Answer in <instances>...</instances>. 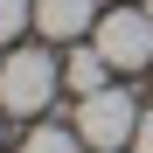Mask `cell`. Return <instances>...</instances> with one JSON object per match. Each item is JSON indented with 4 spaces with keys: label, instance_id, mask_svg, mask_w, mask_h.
Returning a JSON list of instances; mask_svg holds the SVG:
<instances>
[{
    "label": "cell",
    "instance_id": "cell-1",
    "mask_svg": "<svg viewBox=\"0 0 153 153\" xmlns=\"http://www.w3.org/2000/svg\"><path fill=\"white\" fill-rule=\"evenodd\" d=\"M56 91H63V63L49 56V49H7V56H0V111L7 118L49 111Z\"/></svg>",
    "mask_w": 153,
    "mask_h": 153
},
{
    "label": "cell",
    "instance_id": "cell-2",
    "mask_svg": "<svg viewBox=\"0 0 153 153\" xmlns=\"http://www.w3.org/2000/svg\"><path fill=\"white\" fill-rule=\"evenodd\" d=\"M70 125L84 132L91 153H118V146H132V132H139V105H132L125 84H105V91L76 97V118Z\"/></svg>",
    "mask_w": 153,
    "mask_h": 153
},
{
    "label": "cell",
    "instance_id": "cell-3",
    "mask_svg": "<svg viewBox=\"0 0 153 153\" xmlns=\"http://www.w3.org/2000/svg\"><path fill=\"white\" fill-rule=\"evenodd\" d=\"M91 42L105 49L111 70H153V14H146V7H111V14H97Z\"/></svg>",
    "mask_w": 153,
    "mask_h": 153
},
{
    "label": "cell",
    "instance_id": "cell-4",
    "mask_svg": "<svg viewBox=\"0 0 153 153\" xmlns=\"http://www.w3.org/2000/svg\"><path fill=\"white\" fill-rule=\"evenodd\" d=\"M97 28V0H35V35L42 42H84Z\"/></svg>",
    "mask_w": 153,
    "mask_h": 153
},
{
    "label": "cell",
    "instance_id": "cell-5",
    "mask_svg": "<svg viewBox=\"0 0 153 153\" xmlns=\"http://www.w3.org/2000/svg\"><path fill=\"white\" fill-rule=\"evenodd\" d=\"M105 84H111L105 49H97V42H76L70 56H63V91H70V97H91V91H105Z\"/></svg>",
    "mask_w": 153,
    "mask_h": 153
},
{
    "label": "cell",
    "instance_id": "cell-6",
    "mask_svg": "<svg viewBox=\"0 0 153 153\" xmlns=\"http://www.w3.org/2000/svg\"><path fill=\"white\" fill-rule=\"evenodd\" d=\"M21 153H84V132L63 125V118H49V125H35V132L21 139Z\"/></svg>",
    "mask_w": 153,
    "mask_h": 153
},
{
    "label": "cell",
    "instance_id": "cell-7",
    "mask_svg": "<svg viewBox=\"0 0 153 153\" xmlns=\"http://www.w3.org/2000/svg\"><path fill=\"white\" fill-rule=\"evenodd\" d=\"M21 28H35V0H0V42H14Z\"/></svg>",
    "mask_w": 153,
    "mask_h": 153
},
{
    "label": "cell",
    "instance_id": "cell-8",
    "mask_svg": "<svg viewBox=\"0 0 153 153\" xmlns=\"http://www.w3.org/2000/svg\"><path fill=\"white\" fill-rule=\"evenodd\" d=\"M132 153H153V111H139V132H132Z\"/></svg>",
    "mask_w": 153,
    "mask_h": 153
},
{
    "label": "cell",
    "instance_id": "cell-9",
    "mask_svg": "<svg viewBox=\"0 0 153 153\" xmlns=\"http://www.w3.org/2000/svg\"><path fill=\"white\" fill-rule=\"evenodd\" d=\"M0 139H7V111H0Z\"/></svg>",
    "mask_w": 153,
    "mask_h": 153
},
{
    "label": "cell",
    "instance_id": "cell-10",
    "mask_svg": "<svg viewBox=\"0 0 153 153\" xmlns=\"http://www.w3.org/2000/svg\"><path fill=\"white\" fill-rule=\"evenodd\" d=\"M146 14H153V0H146Z\"/></svg>",
    "mask_w": 153,
    "mask_h": 153
},
{
    "label": "cell",
    "instance_id": "cell-11",
    "mask_svg": "<svg viewBox=\"0 0 153 153\" xmlns=\"http://www.w3.org/2000/svg\"><path fill=\"white\" fill-rule=\"evenodd\" d=\"M146 76H153V70H146Z\"/></svg>",
    "mask_w": 153,
    "mask_h": 153
}]
</instances>
